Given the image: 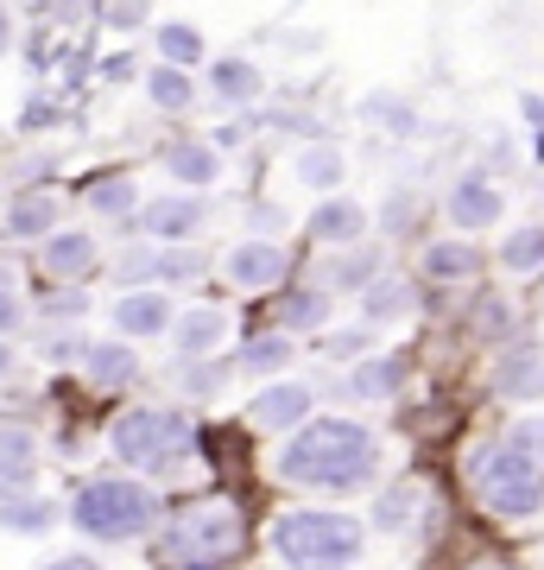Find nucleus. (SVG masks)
Returning <instances> with one entry per match:
<instances>
[{"label": "nucleus", "instance_id": "1", "mask_svg": "<svg viewBox=\"0 0 544 570\" xmlns=\"http://www.w3.org/2000/svg\"><path fill=\"white\" fill-rule=\"evenodd\" d=\"M279 475L317 494H355L380 475V444L362 419H310L279 450Z\"/></svg>", "mask_w": 544, "mask_h": 570}, {"label": "nucleus", "instance_id": "2", "mask_svg": "<svg viewBox=\"0 0 544 570\" xmlns=\"http://www.w3.org/2000/svg\"><path fill=\"white\" fill-rule=\"evenodd\" d=\"M362 539L367 527L336 508H291L273 520V551L291 570H348L362 558Z\"/></svg>", "mask_w": 544, "mask_h": 570}, {"label": "nucleus", "instance_id": "3", "mask_svg": "<svg viewBox=\"0 0 544 570\" xmlns=\"http://www.w3.org/2000/svg\"><path fill=\"white\" fill-rule=\"evenodd\" d=\"M63 520H70L82 539H96V546H127V539L152 532L159 494L146 489V482H127V475H101V482H82L77 501L63 508Z\"/></svg>", "mask_w": 544, "mask_h": 570}, {"label": "nucleus", "instance_id": "4", "mask_svg": "<svg viewBox=\"0 0 544 570\" xmlns=\"http://www.w3.org/2000/svg\"><path fill=\"white\" fill-rule=\"evenodd\" d=\"M108 444H115V456H121L127 469L171 475V469L197 450V425H190V419H178V412H165V406H133V412H121V419H115Z\"/></svg>", "mask_w": 544, "mask_h": 570}, {"label": "nucleus", "instance_id": "5", "mask_svg": "<svg viewBox=\"0 0 544 570\" xmlns=\"http://www.w3.org/2000/svg\"><path fill=\"white\" fill-rule=\"evenodd\" d=\"M468 475H475L482 501L501 513V520H532V513L544 508V463L538 456H525V450H513V444L475 450Z\"/></svg>", "mask_w": 544, "mask_h": 570}, {"label": "nucleus", "instance_id": "6", "mask_svg": "<svg viewBox=\"0 0 544 570\" xmlns=\"http://www.w3.org/2000/svg\"><path fill=\"white\" fill-rule=\"evenodd\" d=\"M247 539V520L228 501H202V508H184L171 527H165V546L178 551L184 564H197V558H216L222 564L228 551H241Z\"/></svg>", "mask_w": 544, "mask_h": 570}, {"label": "nucleus", "instance_id": "7", "mask_svg": "<svg viewBox=\"0 0 544 570\" xmlns=\"http://www.w3.org/2000/svg\"><path fill=\"white\" fill-rule=\"evenodd\" d=\"M133 223L146 228V242L159 247H190L202 228V197L197 190H165V197H146Z\"/></svg>", "mask_w": 544, "mask_h": 570}, {"label": "nucleus", "instance_id": "8", "mask_svg": "<svg viewBox=\"0 0 544 570\" xmlns=\"http://www.w3.org/2000/svg\"><path fill=\"white\" fill-rule=\"evenodd\" d=\"M285 266H291V254H285L279 242H235L222 254V279L235 285V292H273V285L285 279Z\"/></svg>", "mask_w": 544, "mask_h": 570}, {"label": "nucleus", "instance_id": "9", "mask_svg": "<svg viewBox=\"0 0 544 570\" xmlns=\"http://www.w3.org/2000/svg\"><path fill=\"white\" fill-rule=\"evenodd\" d=\"M108 317H115V336H127V343H152V336H171V324H178V311H171V298H165L159 285L121 292Z\"/></svg>", "mask_w": 544, "mask_h": 570}, {"label": "nucleus", "instance_id": "10", "mask_svg": "<svg viewBox=\"0 0 544 570\" xmlns=\"http://www.w3.org/2000/svg\"><path fill=\"white\" fill-rule=\"evenodd\" d=\"M310 406H317L310 381H273L266 393L247 400V425L254 431H298V425H310Z\"/></svg>", "mask_w": 544, "mask_h": 570}, {"label": "nucleus", "instance_id": "11", "mask_svg": "<svg viewBox=\"0 0 544 570\" xmlns=\"http://www.w3.org/2000/svg\"><path fill=\"white\" fill-rule=\"evenodd\" d=\"M39 266H44V279H58V285H77L96 273V235H82V228H58L51 242L39 247Z\"/></svg>", "mask_w": 544, "mask_h": 570}, {"label": "nucleus", "instance_id": "12", "mask_svg": "<svg viewBox=\"0 0 544 570\" xmlns=\"http://www.w3.org/2000/svg\"><path fill=\"white\" fill-rule=\"evenodd\" d=\"M444 216L463 228V235H475V228H494V223L506 216V197H501L487 178H463V184H449Z\"/></svg>", "mask_w": 544, "mask_h": 570}, {"label": "nucleus", "instance_id": "13", "mask_svg": "<svg viewBox=\"0 0 544 570\" xmlns=\"http://www.w3.org/2000/svg\"><path fill=\"white\" fill-rule=\"evenodd\" d=\"M82 374H89V387H133L140 381V355H133L127 336H108V343L82 348Z\"/></svg>", "mask_w": 544, "mask_h": 570}, {"label": "nucleus", "instance_id": "14", "mask_svg": "<svg viewBox=\"0 0 544 570\" xmlns=\"http://www.w3.org/2000/svg\"><path fill=\"white\" fill-rule=\"evenodd\" d=\"M82 204H89V216H101V223H133V216H140V184L127 178V171H108V178L82 184Z\"/></svg>", "mask_w": 544, "mask_h": 570}, {"label": "nucleus", "instance_id": "15", "mask_svg": "<svg viewBox=\"0 0 544 570\" xmlns=\"http://www.w3.org/2000/svg\"><path fill=\"white\" fill-rule=\"evenodd\" d=\"M310 235L329 247H355L367 235V209L355 204V197H323L317 209H310Z\"/></svg>", "mask_w": 544, "mask_h": 570}, {"label": "nucleus", "instance_id": "16", "mask_svg": "<svg viewBox=\"0 0 544 570\" xmlns=\"http://www.w3.org/2000/svg\"><path fill=\"white\" fill-rule=\"evenodd\" d=\"M165 171H171L184 190H209V184L222 178V153L209 140H178V146H165Z\"/></svg>", "mask_w": 544, "mask_h": 570}, {"label": "nucleus", "instance_id": "17", "mask_svg": "<svg viewBox=\"0 0 544 570\" xmlns=\"http://www.w3.org/2000/svg\"><path fill=\"white\" fill-rule=\"evenodd\" d=\"M228 336V317L216 305H197V311H178V324H171V343H178L184 362H202L209 348Z\"/></svg>", "mask_w": 544, "mask_h": 570}, {"label": "nucleus", "instance_id": "18", "mask_svg": "<svg viewBox=\"0 0 544 570\" xmlns=\"http://www.w3.org/2000/svg\"><path fill=\"white\" fill-rule=\"evenodd\" d=\"M412 305H418V292H412V279H399V273H380V279L362 292V324H399V317H412Z\"/></svg>", "mask_w": 544, "mask_h": 570}, {"label": "nucleus", "instance_id": "19", "mask_svg": "<svg viewBox=\"0 0 544 570\" xmlns=\"http://www.w3.org/2000/svg\"><path fill=\"white\" fill-rule=\"evenodd\" d=\"M209 89H216L228 108H247V102H260L266 70L260 63H247V58H216L209 63Z\"/></svg>", "mask_w": 544, "mask_h": 570}, {"label": "nucleus", "instance_id": "20", "mask_svg": "<svg viewBox=\"0 0 544 570\" xmlns=\"http://www.w3.org/2000/svg\"><path fill=\"white\" fill-rule=\"evenodd\" d=\"M494 387L506 400H544V355L538 348H506L501 367H494Z\"/></svg>", "mask_w": 544, "mask_h": 570}, {"label": "nucleus", "instance_id": "21", "mask_svg": "<svg viewBox=\"0 0 544 570\" xmlns=\"http://www.w3.org/2000/svg\"><path fill=\"white\" fill-rule=\"evenodd\" d=\"M291 171H298V184H310V190H323V197H336V184L348 178V159L329 140H310V146H298Z\"/></svg>", "mask_w": 544, "mask_h": 570}, {"label": "nucleus", "instance_id": "22", "mask_svg": "<svg viewBox=\"0 0 544 570\" xmlns=\"http://www.w3.org/2000/svg\"><path fill=\"white\" fill-rule=\"evenodd\" d=\"M343 387H348V400H393V393L405 387V362L399 355H367Z\"/></svg>", "mask_w": 544, "mask_h": 570}, {"label": "nucleus", "instance_id": "23", "mask_svg": "<svg viewBox=\"0 0 544 570\" xmlns=\"http://www.w3.org/2000/svg\"><path fill=\"white\" fill-rule=\"evenodd\" d=\"M146 102L159 108V115H184V108L197 102L190 70H178V63H152V70H146Z\"/></svg>", "mask_w": 544, "mask_h": 570}, {"label": "nucleus", "instance_id": "24", "mask_svg": "<svg viewBox=\"0 0 544 570\" xmlns=\"http://www.w3.org/2000/svg\"><path fill=\"white\" fill-rule=\"evenodd\" d=\"M63 520V508L51 501V494H20V501H0V532H51Z\"/></svg>", "mask_w": 544, "mask_h": 570}, {"label": "nucleus", "instance_id": "25", "mask_svg": "<svg viewBox=\"0 0 544 570\" xmlns=\"http://www.w3.org/2000/svg\"><path fill=\"white\" fill-rule=\"evenodd\" d=\"M501 266L513 279H538L544 273V223H525L501 242Z\"/></svg>", "mask_w": 544, "mask_h": 570}, {"label": "nucleus", "instance_id": "26", "mask_svg": "<svg viewBox=\"0 0 544 570\" xmlns=\"http://www.w3.org/2000/svg\"><path fill=\"white\" fill-rule=\"evenodd\" d=\"M7 235H20V242H51V235H58V204H51V197H13Z\"/></svg>", "mask_w": 544, "mask_h": 570}, {"label": "nucleus", "instance_id": "27", "mask_svg": "<svg viewBox=\"0 0 544 570\" xmlns=\"http://www.w3.org/2000/svg\"><path fill=\"white\" fill-rule=\"evenodd\" d=\"M380 266H386V254L380 247H343V261L329 266V285H336V292H367V285L380 279Z\"/></svg>", "mask_w": 544, "mask_h": 570}, {"label": "nucleus", "instance_id": "28", "mask_svg": "<svg viewBox=\"0 0 544 570\" xmlns=\"http://www.w3.org/2000/svg\"><path fill=\"white\" fill-rule=\"evenodd\" d=\"M482 266V254L468 242H431L424 247V279H437V285H449V279H468Z\"/></svg>", "mask_w": 544, "mask_h": 570}, {"label": "nucleus", "instance_id": "29", "mask_svg": "<svg viewBox=\"0 0 544 570\" xmlns=\"http://www.w3.org/2000/svg\"><path fill=\"white\" fill-rule=\"evenodd\" d=\"M362 121H374V127H386V134H399V140H412V134H418V108H412V102H405V96H386V89H380V96H367V102H362Z\"/></svg>", "mask_w": 544, "mask_h": 570}, {"label": "nucleus", "instance_id": "30", "mask_svg": "<svg viewBox=\"0 0 544 570\" xmlns=\"http://www.w3.org/2000/svg\"><path fill=\"white\" fill-rule=\"evenodd\" d=\"M291 355H298V348H291V336H285V330H273V336H247L241 362H235V367H247V374H279V367H291Z\"/></svg>", "mask_w": 544, "mask_h": 570}, {"label": "nucleus", "instance_id": "31", "mask_svg": "<svg viewBox=\"0 0 544 570\" xmlns=\"http://www.w3.org/2000/svg\"><path fill=\"white\" fill-rule=\"evenodd\" d=\"M279 324H285V336H291V330H323V324H329V292H323V285L291 292L285 311H279Z\"/></svg>", "mask_w": 544, "mask_h": 570}, {"label": "nucleus", "instance_id": "32", "mask_svg": "<svg viewBox=\"0 0 544 570\" xmlns=\"http://www.w3.org/2000/svg\"><path fill=\"white\" fill-rule=\"evenodd\" d=\"M159 58L178 63V70H190V63H202V32L184 20H165L159 26Z\"/></svg>", "mask_w": 544, "mask_h": 570}, {"label": "nucleus", "instance_id": "33", "mask_svg": "<svg viewBox=\"0 0 544 570\" xmlns=\"http://www.w3.org/2000/svg\"><path fill=\"white\" fill-rule=\"evenodd\" d=\"M412 513H418V489H386L367 520H374V532H405L412 527Z\"/></svg>", "mask_w": 544, "mask_h": 570}, {"label": "nucleus", "instance_id": "34", "mask_svg": "<svg viewBox=\"0 0 544 570\" xmlns=\"http://www.w3.org/2000/svg\"><path fill=\"white\" fill-rule=\"evenodd\" d=\"M39 317H44V324H77V317H89V298H82V285L44 292V298H39Z\"/></svg>", "mask_w": 544, "mask_h": 570}, {"label": "nucleus", "instance_id": "35", "mask_svg": "<svg viewBox=\"0 0 544 570\" xmlns=\"http://www.w3.org/2000/svg\"><path fill=\"white\" fill-rule=\"evenodd\" d=\"M222 381H228V367H216L209 355H202V362H184V374H178V387L190 393V400H216Z\"/></svg>", "mask_w": 544, "mask_h": 570}, {"label": "nucleus", "instance_id": "36", "mask_svg": "<svg viewBox=\"0 0 544 570\" xmlns=\"http://www.w3.org/2000/svg\"><path fill=\"white\" fill-rule=\"evenodd\" d=\"M0 463H39V438L20 419H0Z\"/></svg>", "mask_w": 544, "mask_h": 570}, {"label": "nucleus", "instance_id": "37", "mask_svg": "<svg viewBox=\"0 0 544 570\" xmlns=\"http://www.w3.org/2000/svg\"><path fill=\"white\" fill-rule=\"evenodd\" d=\"M501 444L525 450V456H538L544 463V412H525V419H513V431H506Z\"/></svg>", "mask_w": 544, "mask_h": 570}, {"label": "nucleus", "instance_id": "38", "mask_svg": "<svg viewBox=\"0 0 544 570\" xmlns=\"http://www.w3.org/2000/svg\"><path fill=\"white\" fill-rule=\"evenodd\" d=\"M412 223H418V197H412V190H393L386 209H380V228H386V235H405Z\"/></svg>", "mask_w": 544, "mask_h": 570}, {"label": "nucleus", "instance_id": "39", "mask_svg": "<svg viewBox=\"0 0 544 570\" xmlns=\"http://www.w3.org/2000/svg\"><path fill=\"white\" fill-rule=\"evenodd\" d=\"M115 273L140 292L146 279H159V254H152V247H133V254H121V266H115Z\"/></svg>", "mask_w": 544, "mask_h": 570}, {"label": "nucleus", "instance_id": "40", "mask_svg": "<svg viewBox=\"0 0 544 570\" xmlns=\"http://www.w3.org/2000/svg\"><path fill=\"white\" fill-rule=\"evenodd\" d=\"M39 463H0V501H20V494L39 489V475H32Z\"/></svg>", "mask_w": 544, "mask_h": 570}, {"label": "nucleus", "instance_id": "41", "mask_svg": "<svg viewBox=\"0 0 544 570\" xmlns=\"http://www.w3.org/2000/svg\"><path fill=\"white\" fill-rule=\"evenodd\" d=\"M202 261L190 254V247H159V279H197Z\"/></svg>", "mask_w": 544, "mask_h": 570}, {"label": "nucleus", "instance_id": "42", "mask_svg": "<svg viewBox=\"0 0 544 570\" xmlns=\"http://www.w3.org/2000/svg\"><path fill=\"white\" fill-rule=\"evenodd\" d=\"M20 324H26L20 292H13V285H0V343H13V336H20Z\"/></svg>", "mask_w": 544, "mask_h": 570}, {"label": "nucleus", "instance_id": "43", "mask_svg": "<svg viewBox=\"0 0 544 570\" xmlns=\"http://www.w3.org/2000/svg\"><path fill=\"white\" fill-rule=\"evenodd\" d=\"M475 330H482V336H506V330H513V311H506L501 298H487V305H482V324H475Z\"/></svg>", "mask_w": 544, "mask_h": 570}, {"label": "nucleus", "instance_id": "44", "mask_svg": "<svg viewBox=\"0 0 544 570\" xmlns=\"http://www.w3.org/2000/svg\"><path fill=\"white\" fill-rule=\"evenodd\" d=\"M323 348H329V355H343V362H348V355H362V348H367V330H336V336H329Z\"/></svg>", "mask_w": 544, "mask_h": 570}, {"label": "nucleus", "instance_id": "45", "mask_svg": "<svg viewBox=\"0 0 544 570\" xmlns=\"http://www.w3.org/2000/svg\"><path fill=\"white\" fill-rule=\"evenodd\" d=\"M82 348H89V343H77V336H51V343H44V355H51V362H63V355H82Z\"/></svg>", "mask_w": 544, "mask_h": 570}, {"label": "nucleus", "instance_id": "46", "mask_svg": "<svg viewBox=\"0 0 544 570\" xmlns=\"http://www.w3.org/2000/svg\"><path fill=\"white\" fill-rule=\"evenodd\" d=\"M44 570H101L96 558H58V564H44Z\"/></svg>", "mask_w": 544, "mask_h": 570}, {"label": "nucleus", "instance_id": "47", "mask_svg": "<svg viewBox=\"0 0 544 570\" xmlns=\"http://www.w3.org/2000/svg\"><path fill=\"white\" fill-rule=\"evenodd\" d=\"M0 381H13V343H0Z\"/></svg>", "mask_w": 544, "mask_h": 570}, {"label": "nucleus", "instance_id": "48", "mask_svg": "<svg viewBox=\"0 0 544 570\" xmlns=\"http://www.w3.org/2000/svg\"><path fill=\"white\" fill-rule=\"evenodd\" d=\"M184 570H222V564H216V558H197V564H184Z\"/></svg>", "mask_w": 544, "mask_h": 570}, {"label": "nucleus", "instance_id": "49", "mask_svg": "<svg viewBox=\"0 0 544 570\" xmlns=\"http://www.w3.org/2000/svg\"><path fill=\"white\" fill-rule=\"evenodd\" d=\"M7 45H13V26H7V20H0V51H7Z\"/></svg>", "mask_w": 544, "mask_h": 570}, {"label": "nucleus", "instance_id": "50", "mask_svg": "<svg viewBox=\"0 0 544 570\" xmlns=\"http://www.w3.org/2000/svg\"><path fill=\"white\" fill-rule=\"evenodd\" d=\"M475 570H513V564H475Z\"/></svg>", "mask_w": 544, "mask_h": 570}]
</instances>
